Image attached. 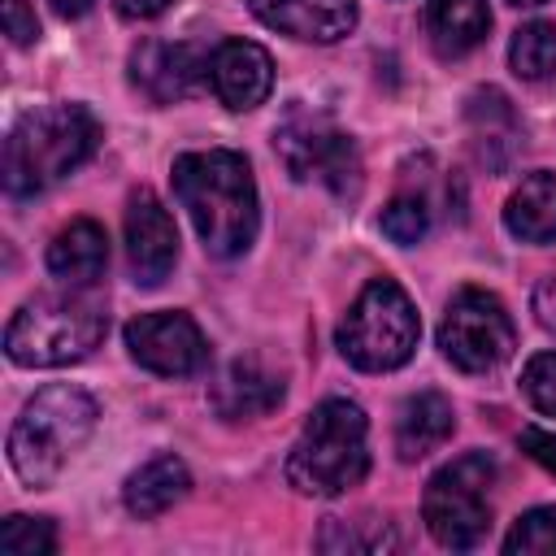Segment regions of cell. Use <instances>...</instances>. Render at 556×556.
I'll return each mask as SVG.
<instances>
[{"mask_svg": "<svg viewBox=\"0 0 556 556\" xmlns=\"http://www.w3.org/2000/svg\"><path fill=\"white\" fill-rule=\"evenodd\" d=\"M417 334H421L417 308L404 295V287L395 278H374L343 313L334 343L356 369L382 374V369H400L413 356Z\"/></svg>", "mask_w": 556, "mask_h": 556, "instance_id": "obj_6", "label": "cell"}, {"mask_svg": "<svg viewBox=\"0 0 556 556\" xmlns=\"http://www.w3.org/2000/svg\"><path fill=\"white\" fill-rule=\"evenodd\" d=\"M208 83L226 109H256L274 87V61L252 39H226L208 52Z\"/></svg>", "mask_w": 556, "mask_h": 556, "instance_id": "obj_13", "label": "cell"}, {"mask_svg": "<svg viewBox=\"0 0 556 556\" xmlns=\"http://www.w3.org/2000/svg\"><path fill=\"white\" fill-rule=\"evenodd\" d=\"M113 9H117L122 17H130V22H143V17L165 13V9H169V0H113Z\"/></svg>", "mask_w": 556, "mask_h": 556, "instance_id": "obj_29", "label": "cell"}, {"mask_svg": "<svg viewBox=\"0 0 556 556\" xmlns=\"http://www.w3.org/2000/svg\"><path fill=\"white\" fill-rule=\"evenodd\" d=\"M382 235L391 239V243H400V248H413V243H421L426 239V230H430V208H426V200L421 195H395L387 208H382Z\"/></svg>", "mask_w": 556, "mask_h": 556, "instance_id": "obj_24", "label": "cell"}, {"mask_svg": "<svg viewBox=\"0 0 556 556\" xmlns=\"http://www.w3.org/2000/svg\"><path fill=\"white\" fill-rule=\"evenodd\" d=\"M513 74L526 83H543L556 74V26L552 22H526L508 43Z\"/></svg>", "mask_w": 556, "mask_h": 556, "instance_id": "obj_22", "label": "cell"}, {"mask_svg": "<svg viewBox=\"0 0 556 556\" xmlns=\"http://www.w3.org/2000/svg\"><path fill=\"white\" fill-rule=\"evenodd\" d=\"M96 430V400L83 387H43L9 430V465L26 486H48Z\"/></svg>", "mask_w": 556, "mask_h": 556, "instance_id": "obj_4", "label": "cell"}, {"mask_svg": "<svg viewBox=\"0 0 556 556\" xmlns=\"http://www.w3.org/2000/svg\"><path fill=\"white\" fill-rule=\"evenodd\" d=\"M456 430V413L447 404V395L439 391H417L400 404V417H395V452L400 460H421L430 456L434 447H443Z\"/></svg>", "mask_w": 556, "mask_h": 556, "instance_id": "obj_17", "label": "cell"}, {"mask_svg": "<svg viewBox=\"0 0 556 556\" xmlns=\"http://www.w3.org/2000/svg\"><path fill=\"white\" fill-rule=\"evenodd\" d=\"M539 317H543V326H552L556 330V291H539Z\"/></svg>", "mask_w": 556, "mask_h": 556, "instance_id": "obj_30", "label": "cell"}, {"mask_svg": "<svg viewBox=\"0 0 556 556\" xmlns=\"http://www.w3.org/2000/svg\"><path fill=\"white\" fill-rule=\"evenodd\" d=\"M109 265V239L96 222L78 217L70 222L52 243H48V269L61 278V282H74V287H91Z\"/></svg>", "mask_w": 556, "mask_h": 556, "instance_id": "obj_18", "label": "cell"}, {"mask_svg": "<svg viewBox=\"0 0 556 556\" xmlns=\"http://www.w3.org/2000/svg\"><path fill=\"white\" fill-rule=\"evenodd\" d=\"M187 486H191L187 465H182L174 452H161V456H152L148 465H139V469L126 478L122 500H126V508H130L135 517L148 521V517L169 513V508L187 495Z\"/></svg>", "mask_w": 556, "mask_h": 556, "instance_id": "obj_19", "label": "cell"}, {"mask_svg": "<svg viewBox=\"0 0 556 556\" xmlns=\"http://www.w3.org/2000/svg\"><path fill=\"white\" fill-rule=\"evenodd\" d=\"M521 391L530 395V404L547 417H556V352H539L530 356L526 374H521Z\"/></svg>", "mask_w": 556, "mask_h": 556, "instance_id": "obj_26", "label": "cell"}, {"mask_svg": "<svg viewBox=\"0 0 556 556\" xmlns=\"http://www.w3.org/2000/svg\"><path fill=\"white\" fill-rule=\"evenodd\" d=\"M504 552L508 556H547L556 552V508H530L517 517V526L508 530L504 539Z\"/></svg>", "mask_w": 556, "mask_h": 556, "instance_id": "obj_25", "label": "cell"}, {"mask_svg": "<svg viewBox=\"0 0 556 556\" xmlns=\"http://www.w3.org/2000/svg\"><path fill=\"white\" fill-rule=\"evenodd\" d=\"M252 13L300 43H339L356 26V0H248Z\"/></svg>", "mask_w": 556, "mask_h": 556, "instance_id": "obj_14", "label": "cell"}, {"mask_svg": "<svg viewBox=\"0 0 556 556\" xmlns=\"http://www.w3.org/2000/svg\"><path fill=\"white\" fill-rule=\"evenodd\" d=\"M491 486H495V460L486 452H465L452 465H443L421 495V517L434 543L452 552H469L491 530Z\"/></svg>", "mask_w": 556, "mask_h": 556, "instance_id": "obj_7", "label": "cell"}, {"mask_svg": "<svg viewBox=\"0 0 556 556\" xmlns=\"http://www.w3.org/2000/svg\"><path fill=\"white\" fill-rule=\"evenodd\" d=\"M369 473V421L352 400H321L291 456H287V482L300 495H343Z\"/></svg>", "mask_w": 556, "mask_h": 556, "instance_id": "obj_3", "label": "cell"}, {"mask_svg": "<svg viewBox=\"0 0 556 556\" xmlns=\"http://www.w3.org/2000/svg\"><path fill=\"white\" fill-rule=\"evenodd\" d=\"M504 226L521 243H552L556 239V174L547 169L526 174L521 187L508 195Z\"/></svg>", "mask_w": 556, "mask_h": 556, "instance_id": "obj_21", "label": "cell"}, {"mask_svg": "<svg viewBox=\"0 0 556 556\" xmlns=\"http://www.w3.org/2000/svg\"><path fill=\"white\" fill-rule=\"evenodd\" d=\"M287 387L278 374L261 369L256 361H230L222 369V378L213 382V408L226 421H248V417H265L282 404Z\"/></svg>", "mask_w": 556, "mask_h": 556, "instance_id": "obj_16", "label": "cell"}, {"mask_svg": "<svg viewBox=\"0 0 556 556\" xmlns=\"http://www.w3.org/2000/svg\"><path fill=\"white\" fill-rule=\"evenodd\" d=\"M0 552L4 556H48V552H56V530H52L48 517L13 513L0 526Z\"/></svg>", "mask_w": 556, "mask_h": 556, "instance_id": "obj_23", "label": "cell"}, {"mask_svg": "<svg viewBox=\"0 0 556 556\" xmlns=\"http://www.w3.org/2000/svg\"><path fill=\"white\" fill-rule=\"evenodd\" d=\"M426 30H430V43L439 56H465L486 39L491 9H486V0H430Z\"/></svg>", "mask_w": 556, "mask_h": 556, "instance_id": "obj_20", "label": "cell"}, {"mask_svg": "<svg viewBox=\"0 0 556 556\" xmlns=\"http://www.w3.org/2000/svg\"><path fill=\"white\" fill-rule=\"evenodd\" d=\"M4 30H9V39H13L17 48L39 39V22H35V13L26 9V0H4Z\"/></svg>", "mask_w": 556, "mask_h": 556, "instance_id": "obj_27", "label": "cell"}, {"mask_svg": "<svg viewBox=\"0 0 556 556\" xmlns=\"http://www.w3.org/2000/svg\"><path fill=\"white\" fill-rule=\"evenodd\" d=\"M521 447H526L543 469H552V473H556V434H552V430L526 426V430H521Z\"/></svg>", "mask_w": 556, "mask_h": 556, "instance_id": "obj_28", "label": "cell"}, {"mask_svg": "<svg viewBox=\"0 0 556 556\" xmlns=\"http://www.w3.org/2000/svg\"><path fill=\"white\" fill-rule=\"evenodd\" d=\"M126 348L130 356L161 374V378H187L200 374L208 361V343L200 326L187 313H143L126 326Z\"/></svg>", "mask_w": 556, "mask_h": 556, "instance_id": "obj_10", "label": "cell"}, {"mask_svg": "<svg viewBox=\"0 0 556 556\" xmlns=\"http://www.w3.org/2000/svg\"><path fill=\"white\" fill-rule=\"evenodd\" d=\"M204 78H208V56L195 43L148 39L130 52V83L152 104H174V100L191 96Z\"/></svg>", "mask_w": 556, "mask_h": 556, "instance_id": "obj_12", "label": "cell"}, {"mask_svg": "<svg viewBox=\"0 0 556 556\" xmlns=\"http://www.w3.org/2000/svg\"><path fill=\"white\" fill-rule=\"evenodd\" d=\"M126 256H130V274L139 287H161L178 261L174 217L148 187H139L126 204Z\"/></svg>", "mask_w": 556, "mask_h": 556, "instance_id": "obj_11", "label": "cell"}, {"mask_svg": "<svg viewBox=\"0 0 556 556\" xmlns=\"http://www.w3.org/2000/svg\"><path fill=\"white\" fill-rule=\"evenodd\" d=\"M274 148L287 165L291 178H317L326 182L339 200L361 191V156L352 135H343L326 113L313 109H291L278 130H274Z\"/></svg>", "mask_w": 556, "mask_h": 556, "instance_id": "obj_8", "label": "cell"}, {"mask_svg": "<svg viewBox=\"0 0 556 556\" xmlns=\"http://www.w3.org/2000/svg\"><path fill=\"white\" fill-rule=\"evenodd\" d=\"M52 9H56L61 17H83V13L91 9V0H52Z\"/></svg>", "mask_w": 556, "mask_h": 556, "instance_id": "obj_31", "label": "cell"}, {"mask_svg": "<svg viewBox=\"0 0 556 556\" xmlns=\"http://www.w3.org/2000/svg\"><path fill=\"white\" fill-rule=\"evenodd\" d=\"M469 139H473V156L486 165V169H504L517 152H521V122L508 104L504 91L495 87H482L469 96Z\"/></svg>", "mask_w": 556, "mask_h": 556, "instance_id": "obj_15", "label": "cell"}, {"mask_svg": "<svg viewBox=\"0 0 556 556\" xmlns=\"http://www.w3.org/2000/svg\"><path fill=\"white\" fill-rule=\"evenodd\" d=\"M439 348L443 356L465 369V374H491L500 369L513 348H517V330H513V317L508 308L482 291V287H460L443 313V326H439Z\"/></svg>", "mask_w": 556, "mask_h": 556, "instance_id": "obj_9", "label": "cell"}, {"mask_svg": "<svg viewBox=\"0 0 556 556\" xmlns=\"http://www.w3.org/2000/svg\"><path fill=\"white\" fill-rule=\"evenodd\" d=\"M174 195L195 222L204 248L222 261L239 256L256 239V182L239 152L208 148L174 161Z\"/></svg>", "mask_w": 556, "mask_h": 556, "instance_id": "obj_1", "label": "cell"}, {"mask_svg": "<svg viewBox=\"0 0 556 556\" xmlns=\"http://www.w3.org/2000/svg\"><path fill=\"white\" fill-rule=\"evenodd\" d=\"M109 313L91 295H39L22 304L4 330V352L13 365L48 369L83 361L104 339Z\"/></svg>", "mask_w": 556, "mask_h": 556, "instance_id": "obj_5", "label": "cell"}, {"mask_svg": "<svg viewBox=\"0 0 556 556\" xmlns=\"http://www.w3.org/2000/svg\"><path fill=\"white\" fill-rule=\"evenodd\" d=\"M508 4H543V0H508Z\"/></svg>", "mask_w": 556, "mask_h": 556, "instance_id": "obj_32", "label": "cell"}, {"mask_svg": "<svg viewBox=\"0 0 556 556\" xmlns=\"http://www.w3.org/2000/svg\"><path fill=\"white\" fill-rule=\"evenodd\" d=\"M100 143V122L83 104H48L26 113L4 139V191L26 200L74 174Z\"/></svg>", "mask_w": 556, "mask_h": 556, "instance_id": "obj_2", "label": "cell"}]
</instances>
